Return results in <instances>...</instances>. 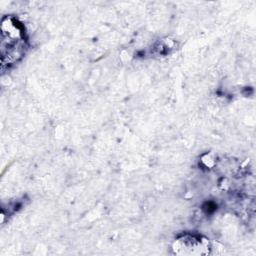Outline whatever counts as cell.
<instances>
[{
	"label": "cell",
	"mask_w": 256,
	"mask_h": 256,
	"mask_svg": "<svg viewBox=\"0 0 256 256\" xmlns=\"http://www.w3.org/2000/svg\"><path fill=\"white\" fill-rule=\"evenodd\" d=\"M210 249L207 239L191 235L178 238L173 245L174 252L179 255H206Z\"/></svg>",
	"instance_id": "6da1fadb"
}]
</instances>
